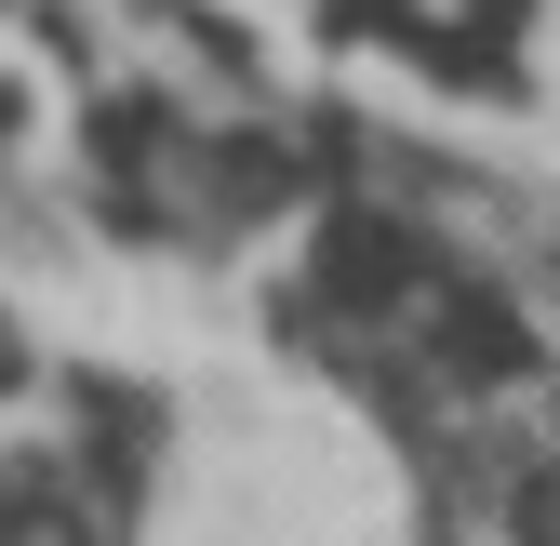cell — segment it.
Listing matches in <instances>:
<instances>
[{
	"label": "cell",
	"mask_w": 560,
	"mask_h": 546,
	"mask_svg": "<svg viewBox=\"0 0 560 546\" xmlns=\"http://www.w3.org/2000/svg\"><path fill=\"white\" fill-rule=\"evenodd\" d=\"M0 546H94V520H81V494L54 466H14L0 480Z\"/></svg>",
	"instance_id": "1"
},
{
	"label": "cell",
	"mask_w": 560,
	"mask_h": 546,
	"mask_svg": "<svg viewBox=\"0 0 560 546\" xmlns=\"http://www.w3.org/2000/svg\"><path fill=\"white\" fill-rule=\"evenodd\" d=\"M508 533H521V546H560V427H547V453H521V494H508Z\"/></svg>",
	"instance_id": "2"
}]
</instances>
